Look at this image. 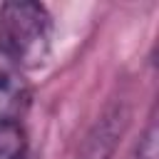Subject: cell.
<instances>
[{
    "label": "cell",
    "mask_w": 159,
    "mask_h": 159,
    "mask_svg": "<svg viewBox=\"0 0 159 159\" xmlns=\"http://www.w3.org/2000/svg\"><path fill=\"white\" fill-rule=\"evenodd\" d=\"M55 22L45 5L12 0L0 5V52L20 70L45 65L52 52Z\"/></svg>",
    "instance_id": "cell-1"
},
{
    "label": "cell",
    "mask_w": 159,
    "mask_h": 159,
    "mask_svg": "<svg viewBox=\"0 0 159 159\" xmlns=\"http://www.w3.org/2000/svg\"><path fill=\"white\" fill-rule=\"evenodd\" d=\"M30 82L25 70L0 52V124H22L30 107Z\"/></svg>",
    "instance_id": "cell-2"
},
{
    "label": "cell",
    "mask_w": 159,
    "mask_h": 159,
    "mask_svg": "<svg viewBox=\"0 0 159 159\" xmlns=\"http://www.w3.org/2000/svg\"><path fill=\"white\" fill-rule=\"evenodd\" d=\"M0 159H30V142L22 124H0Z\"/></svg>",
    "instance_id": "cell-3"
}]
</instances>
